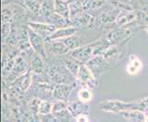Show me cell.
I'll return each instance as SVG.
<instances>
[{"mask_svg":"<svg viewBox=\"0 0 148 122\" xmlns=\"http://www.w3.org/2000/svg\"><path fill=\"white\" fill-rule=\"evenodd\" d=\"M67 105H68V103H66L65 100L56 99L53 103L52 113H56V112H59V111H62L64 109H66L67 108Z\"/></svg>","mask_w":148,"mask_h":122,"instance_id":"cell-25","label":"cell"},{"mask_svg":"<svg viewBox=\"0 0 148 122\" xmlns=\"http://www.w3.org/2000/svg\"><path fill=\"white\" fill-rule=\"evenodd\" d=\"M64 64L65 67L68 69L69 72L72 74L73 75L75 76V74H76V73H77L78 68H79L81 63L79 62V61L76 60V59H75L74 57H72L69 54V57L64 60Z\"/></svg>","mask_w":148,"mask_h":122,"instance_id":"cell-18","label":"cell"},{"mask_svg":"<svg viewBox=\"0 0 148 122\" xmlns=\"http://www.w3.org/2000/svg\"><path fill=\"white\" fill-rule=\"evenodd\" d=\"M130 35V31H128L127 29H117L113 30V31L110 32L106 36V38L108 39L110 42V45H118L120 44L122 40H124L127 39V36Z\"/></svg>","mask_w":148,"mask_h":122,"instance_id":"cell-13","label":"cell"},{"mask_svg":"<svg viewBox=\"0 0 148 122\" xmlns=\"http://www.w3.org/2000/svg\"><path fill=\"white\" fill-rule=\"evenodd\" d=\"M42 102V100H40L38 98H34L32 102L29 103V108L32 109V111L35 114H39V106Z\"/></svg>","mask_w":148,"mask_h":122,"instance_id":"cell-28","label":"cell"},{"mask_svg":"<svg viewBox=\"0 0 148 122\" xmlns=\"http://www.w3.org/2000/svg\"><path fill=\"white\" fill-rule=\"evenodd\" d=\"M45 47L51 53L55 55H64L70 52L69 48L61 40H45Z\"/></svg>","mask_w":148,"mask_h":122,"instance_id":"cell-8","label":"cell"},{"mask_svg":"<svg viewBox=\"0 0 148 122\" xmlns=\"http://www.w3.org/2000/svg\"><path fill=\"white\" fill-rule=\"evenodd\" d=\"M18 44L21 50L24 52H28V50H32V45L29 42V30L22 29L21 34H20L19 38L18 39Z\"/></svg>","mask_w":148,"mask_h":122,"instance_id":"cell-17","label":"cell"},{"mask_svg":"<svg viewBox=\"0 0 148 122\" xmlns=\"http://www.w3.org/2000/svg\"><path fill=\"white\" fill-rule=\"evenodd\" d=\"M29 42L34 52L42 55L43 58L46 57V47H45V39L40 35L34 32L33 30L29 29Z\"/></svg>","mask_w":148,"mask_h":122,"instance_id":"cell-4","label":"cell"},{"mask_svg":"<svg viewBox=\"0 0 148 122\" xmlns=\"http://www.w3.org/2000/svg\"><path fill=\"white\" fill-rule=\"evenodd\" d=\"M142 101L144 102V104L146 106V108H147V109H148V96H147V97H145V98H144Z\"/></svg>","mask_w":148,"mask_h":122,"instance_id":"cell-30","label":"cell"},{"mask_svg":"<svg viewBox=\"0 0 148 122\" xmlns=\"http://www.w3.org/2000/svg\"><path fill=\"white\" fill-rule=\"evenodd\" d=\"M24 5L32 13H38L42 9V5L39 0H24Z\"/></svg>","mask_w":148,"mask_h":122,"instance_id":"cell-21","label":"cell"},{"mask_svg":"<svg viewBox=\"0 0 148 122\" xmlns=\"http://www.w3.org/2000/svg\"><path fill=\"white\" fill-rule=\"evenodd\" d=\"M136 18L137 15L134 11V9H121L117 16L115 23L119 26H125V25L134 21Z\"/></svg>","mask_w":148,"mask_h":122,"instance_id":"cell-11","label":"cell"},{"mask_svg":"<svg viewBox=\"0 0 148 122\" xmlns=\"http://www.w3.org/2000/svg\"><path fill=\"white\" fill-rule=\"evenodd\" d=\"M92 97H93L92 91H91V89L89 87H86V86L84 88H81L77 92L78 100L85 104L92 100Z\"/></svg>","mask_w":148,"mask_h":122,"instance_id":"cell-20","label":"cell"},{"mask_svg":"<svg viewBox=\"0 0 148 122\" xmlns=\"http://www.w3.org/2000/svg\"><path fill=\"white\" fill-rule=\"evenodd\" d=\"M75 78L81 84H84L86 87L95 88L98 85V81L96 79V75L88 64H80L77 73L75 74Z\"/></svg>","mask_w":148,"mask_h":122,"instance_id":"cell-2","label":"cell"},{"mask_svg":"<svg viewBox=\"0 0 148 122\" xmlns=\"http://www.w3.org/2000/svg\"><path fill=\"white\" fill-rule=\"evenodd\" d=\"M78 31V28L75 26H65V27H61L60 29H57L51 35V36L45 40H62L64 38H67L69 36L75 35Z\"/></svg>","mask_w":148,"mask_h":122,"instance_id":"cell-9","label":"cell"},{"mask_svg":"<svg viewBox=\"0 0 148 122\" xmlns=\"http://www.w3.org/2000/svg\"><path fill=\"white\" fill-rule=\"evenodd\" d=\"M95 23V18L92 14L82 12L70 18V24L76 28H90Z\"/></svg>","mask_w":148,"mask_h":122,"instance_id":"cell-6","label":"cell"},{"mask_svg":"<svg viewBox=\"0 0 148 122\" xmlns=\"http://www.w3.org/2000/svg\"><path fill=\"white\" fill-rule=\"evenodd\" d=\"M62 42L69 48L70 50H75L76 48L80 47V43H79V40L78 39L75 37L74 35H72V36H69L67 38H64V39H62L61 40Z\"/></svg>","mask_w":148,"mask_h":122,"instance_id":"cell-22","label":"cell"},{"mask_svg":"<svg viewBox=\"0 0 148 122\" xmlns=\"http://www.w3.org/2000/svg\"><path fill=\"white\" fill-rule=\"evenodd\" d=\"M145 113H146V115H148V109H147V110L145 111Z\"/></svg>","mask_w":148,"mask_h":122,"instance_id":"cell-32","label":"cell"},{"mask_svg":"<svg viewBox=\"0 0 148 122\" xmlns=\"http://www.w3.org/2000/svg\"><path fill=\"white\" fill-rule=\"evenodd\" d=\"M28 27L34 32L40 35L42 38L47 40L51 35H52L56 29L57 27L53 23H42V22H29Z\"/></svg>","mask_w":148,"mask_h":122,"instance_id":"cell-3","label":"cell"},{"mask_svg":"<svg viewBox=\"0 0 148 122\" xmlns=\"http://www.w3.org/2000/svg\"><path fill=\"white\" fill-rule=\"evenodd\" d=\"M52 110H53V103H51L46 100H43L40 102L39 106V115L45 116L47 114L52 113Z\"/></svg>","mask_w":148,"mask_h":122,"instance_id":"cell-23","label":"cell"},{"mask_svg":"<svg viewBox=\"0 0 148 122\" xmlns=\"http://www.w3.org/2000/svg\"><path fill=\"white\" fill-rule=\"evenodd\" d=\"M119 12L120 11L116 12V13H112L111 11H107V12L102 13L101 16H100L101 22L104 23V24H107V23H110L112 21H115Z\"/></svg>","mask_w":148,"mask_h":122,"instance_id":"cell-24","label":"cell"},{"mask_svg":"<svg viewBox=\"0 0 148 122\" xmlns=\"http://www.w3.org/2000/svg\"><path fill=\"white\" fill-rule=\"evenodd\" d=\"M29 71V65L28 63L25 61V59L21 56H17L16 60H15L14 65L12 67V70L10 71L9 75L14 76V80L17 77H18L19 75H21L25 74ZM13 80V81H14Z\"/></svg>","mask_w":148,"mask_h":122,"instance_id":"cell-10","label":"cell"},{"mask_svg":"<svg viewBox=\"0 0 148 122\" xmlns=\"http://www.w3.org/2000/svg\"><path fill=\"white\" fill-rule=\"evenodd\" d=\"M53 10L56 14L70 21L71 18V10L70 4L64 0H53Z\"/></svg>","mask_w":148,"mask_h":122,"instance_id":"cell-12","label":"cell"},{"mask_svg":"<svg viewBox=\"0 0 148 122\" xmlns=\"http://www.w3.org/2000/svg\"><path fill=\"white\" fill-rule=\"evenodd\" d=\"M99 109L105 111V112L112 113H120L121 111L125 110H141L145 112L147 110V108L143 101H141V102L126 103L119 100H106L102 101L99 104Z\"/></svg>","mask_w":148,"mask_h":122,"instance_id":"cell-1","label":"cell"},{"mask_svg":"<svg viewBox=\"0 0 148 122\" xmlns=\"http://www.w3.org/2000/svg\"><path fill=\"white\" fill-rule=\"evenodd\" d=\"M32 71L29 70L25 74L19 75L18 77H17L11 82V87L18 93L26 92L29 88L30 85H32Z\"/></svg>","mask_w":148,"mask_h":122,"instance_id":"cell-5","label":"cell"},{"mask_svg":"<svg viewBox=\"0 0 148 122\" xmlns=\"http://www.w3.org/2000/svg\"><path fill=\"white\" fill-rule=\"evenodd\" d=\"M75 119L78 122H80V121H86H86H88V114H81V115L76 117V118H75Z\"/></svg>","mask_w":148,"mask_h":122,"instance_id":"cell-29","label":"cell"},{"mask_svg":"<svg viewBox=\"0 0 148 122\" xmlns=\"http://www.w3.org/2000/svg\"><path fill=\"white\" fill-rule=\"evenodd\" d=\"M12 30V27L10 22H3L2 25V40L3 42H5L7 40V39L8 38V36L11 33Z\"/></svg>","mask_w":148,"mask_h":122,"instance_id":"cell-26","label":"cell"},{"mask_svg":"<svg viewBox=\"0 0 148 122\" xmlns=\"http://www.w3.org/2000/svg\"><path fill=\"white\" fill-rule=\"evenodd\" d=\"M44 58L36 52H34L33 55L30 58V65L29 70L34 74H42L44 71L45 63H44Z\"/></svg>","mask_w":148,"mask_h":122,"instance_id":"cell-14","label":"cell"},{"mask_svg":"<svg viewBox=\"0 0 148 122\" xmlns=\"http://www.w3.org/2000/svg\"><path fill=\"white\" fill-rule=\"evenodd\" d=\"M119 114L128 121H146V113L141 110H125Z\"/></svg>","mask_w":148,"mask_h":122,"instance_id":"cell-15","label":"cell"},{"mask_svg":"<svg viewBox=\"0 0 148 122\" xmlns=\"http://www.w3.org/2000/svg\"><path fill=\"white\" fill-rule=\"evenodd\" d=\"M75 84H57L53 89V95L55 99L67 100L72 91L74 90Z\"/></svg>","mask_w":148,"mask_h":122,"instance_id":"cell-7","label":"cell"},{"mask_svg":"<svg viewBox=\"0 0 148 122\" xmlns=\"http://www.w3.org/2000/svg\"><path fill=\"white\" fill-rule=\"evenodd\" d=\"M146 32L148 33V25H147V27H146Z\"/></svg>","mask_w":148,"mask_h":122,"instance_id":"cell-31","label":"cell"},{"mask_svg":"<svg viewBox=\"0 0 148 122\" xmlns=\"http://www.w3.org/2000/svg\"><path fill=\"white\" fill-rule=\"evenodd\" d=\"M142 67H143V63L141 62V60L136 55H132L129 59V63L127 65L126 70L129 74L134 75L140 72Z\"/></svg>","mask_w":148,"mask_h":122,"instance_id":"cell-16","label":"cell"},{"mask_svg":"<svg viewBox=\"0 0 148 122\" xmlns=\"http://www.w3.org/2000/svg\"><path fill=\"white\" fill-rule=\"evenodd\" d=\"M84 104L83 102H70L67 105V109L69 110V112L71 113V115L73 116V118H76L77 116L84 114Z\"/></svg>","mask_w":148,"mask_h":122,"instance_id":"cell-19","label":"cell"},{"mask_svg":"<svg viewBox=\"0 0 148 122\" xmlns=\"http://www.w3.org/2000/svg\"><path fill=\"white\" fill-rule=\"evenodd\" d=\"M12 16H13L12 10H10L8 7L2 8V21L3 22H9V20L12 18Z\"/></svg>","mask_w":148,"mask_h":122,"instance_id":"cell-27","label":"cell"}]
</instances>
